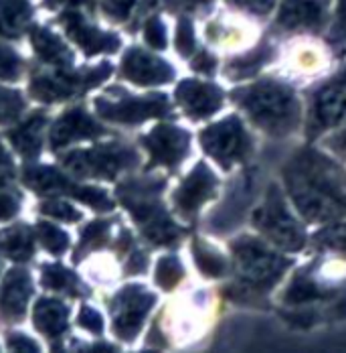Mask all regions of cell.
<instances>
[{
    "mask_svg": "<svg viewBox=\"0 0 346 353\" xmlns=\"http://www.w3.org/2000/svg\"><path fill=\"white\" fill-rule=\"evenodd\" d=\"M229 2L239 4V6L255 12V14H268L276 4V0H229Z\"/></svg>",
    "mask_w": 346,
    "mask_h": 353,
    "instance_id": "cell-43",
    "label": "cell"
},
{
    "mask_svg": "<svg viewBox=\"0 0 346 353\" xmlns=\"http://www.w3.org/2000/svg\"><path fill=\"white\" fill-rule=\"evenodd\" d=\"M0 246L4 248V252H6L12 260H27V258L33 254L31 234H29L25 228H17V230L2 232V236H0Z\"/></svg>",
    "mask_w": 346,
    "mask_h": 353,
    "instance_id": "cell-28",
    "label": "cell"
},
{
    "mask_svg": "<svg viewBox=\"0 0 346 353\" xmlns=\"http://www.w3.org/2000/svg\"><path fill=\"white\" fill-rule=\"evenodd\" d=\"M312 248L320 254L338 256L346 262V223H328L312 236Z\"/></svg>",
    "mask_w": 346,
    "mask_h": 353,
    "instance_id": "cell-27",
    "label": "cell"
},
{
    "mask_svg": "<svg viewBox=\"0 0 346 353\" xmlns=\"http://www.w3.org/2000/svg\"><path fill=\"white\" fill-rule=\"evenodd\" d=\"M176 49L182 57H191L197 49V41H195V29L193 23L188 19H182L178 23L176 29Z\"/></svg>",
    "mask_w": 346,
    "mask_h": 353,
    "instance_id": "cell-34",
    "label": "cell"
},
{
    "mask_svg": "<svg viewBox=\"0 0 346 353\" xmlns=\"http://www.w3.org/2000/svg\"><path fill=\"white\" fill-rule=\"evenodd\" d=\"M111 68L104 63L98 70L87 71V75H55V77H39L33 83V94L41 100H57V98H65L73 92H77L81 85H96L100 81H104L109 75Z\"/></svg>",
    "mask_w": 346,
    "mask_h": 353,
    "instance_id": "cell-18",
    "label": "cell"
},
{
    "mask_svg": "<svg viewBox=\"0 0 346 353\" xmlns=\"http://www.w3.org/2000/svg\"><path fill=\"white\" fill-rule=\"evenodd\" d=\"M142 144L150 152V169L166 167L176 169L186 157L191 148V134L174 124H158L150 134L142 139Z\"/></svg>",
    "mask_w": 346,
    "mask_h": 353,
    "instance_id": "cell-11",
    "label": "cell"
},
{
    "mask_svg": "<svg viewBox=\"0 0 346 353\" xmlns=\"http://www.w3.org/2000/svg\"><path fill=\"white\" fill-rule=\"evenodd\" d=\"M130 266H132V268H128L130 274H140V272H144V270H146V256L136 252L134 258L130 260Z\"/></svg>",
    "mask_w": 346,
    "mask_h": 353,
    "instance_id": "cell-49",
    "label": "cell"
},
{
    "mask_svg": "<svg viewBox=\"0 0 346 353\" xmlns=\"http://www.w3.org/2000/svg\"><path fill=\"white\" fill-rule=\"evenodd\" d=\"M43 284L47 288H53V290H73L77 283H75V279H73L69 270H65L63 266L51 264V266L45 268Z\"/></svg>",
    "mask_w": 346,
    "mask_h": 353,
    "instance_id": "cell-32",
    "label": "cell"
},
{
    "mask_svg": "<svg viewBox=\"0 0 346 353\" xmlns=\"http://www.w3.org/2000/svg\"><path fill=\"white\" fill-rule=\"evenodd\" d=\"M255 183H257V173L245 169L241 175L235 179V183H231L219 210H215V213L210 215L208 228L219 234H225L237 228L251 205V199L255 195Z\"/></svg>",
    "mask_w": 346,
    "mask_h": 353,
    "instance_id": "cell-9",
    "label": "cell"
},
{
    "mask_svg": "<svg viewBox=\"0 0 346 353\" xmlns=\"http://www.w3.org/2000/svg\"><path fill=\"white\" fill-rule=\"evenodd\" d=\"M98 132H102V128L91 118H87L83 112H69L67 116H63L57 122V126L51 134V142H53V146H61V144H67L75 139L96 137Z\"/></svg>",
    "mask_w": 346,
    "mask_h": 353,
    "instance_id": "cell-22",
    "label": "cell"
},
{
    "mask_svg": "<svg viewBox=\"0 0 346 353\" xmlns=\"http://www.w3.org/2000/svg\"><path fill=\"white\" fill-rule=\"evenodd\" d=\"M36 232L41 236V242L45 244V248H49V252H53V254H61L69 244L67 236L61 230L53 228L51 223H39Z\"/></svg>",
    "mask_w": 346,
    "mask_h": 353,
    "instance_id": "cell-33",
    "label": "cell"
},
{
    "mask_svg": "<svg viewBox=\"0 0 346 353\" xmlns=\"http://www.w3.org/2000/svg\"><path fill=\"white\" fill-rule=\"evenodd\" d=\"M17 212V203L10 197H0V219H8Z\"/></svg>",
    "mask_w": 346,
    "mask_h": 353,
    "instance_id": "cell-48",
    "label": "cell"
},
{
    "mask_svg": "<svg viewBox=\"0 0 346 353\" xmlns=\"http://www.w3.org/2000/svg\"><path fill=\"white\" fill-rule=\"evenodd\" d=\"M164 189L162 179L152 181H134L126 183L118 189L126 208L134 215V219L142 225L144 236L156 246H174L184 230L176 225L171 215L164 212L160 203V193Z\"/></svg>",
    "mask_w": 346,
    "mask_h": 353,
    "instance_id": "cell-5",
    "label": "cell"
},
{
    "mask_svg": "<svg viewBox=\"0 0 346 353\" xmlns=\"http://www.w3.org/2000/svg\"><path fill=\"white\" fill-rule=\"evenodd\" d=\"M306 139L316 141L346 120V65L306 92Z\"/></svg>",
    "mask_w": 346,
    "mask_h": 353,
    "instance_id": "cell-7",
    "label": "cell"
},
{
    "mask_svg": "<svg viewBox=\"0 0 346 353\" xmlns=\"http://www.w3.org/2000/svg\"><path fill=\"white\" fill-rule=\"evenodd\" d=\"M122 75L138 85H160L174 79L173 65L142 49H130L122 63Z\"/></svg>",
    "mask_w": 346,
    "mask_h": 353,
    "instance_id": "cell-17",
    "label": "cell"
},
{
    "mask_svg": "<svg viewBox=\"0 0 346 353\" xmlns=\"http://www.w3.org/2000/svg\"><path fill=\"white\" fill-rule=\"evenodd\" d=\"M156 296L146 292L142 286L124 288L113 301V329L122 339H134L142 329V323L148 311L154 307Z\"/></svg>",
    "mask_w": 346,
    "mask_h": 353,
    "instance_id": "cell-13",
    "label": "cell"
},
{
    "mask_svg": "<svg viewBox=\"0 0 346 353\" xmlns=\"http://www.w3.org/2000/svg\"><path fill=\"white\" fill-rule=\"evenodd\" d=\"M134 4H136V0H102V6H104L105 12L109 17L118 19V21L128 19V14L134 8Z\"/></svg>",
    "mask_w": 346,
    "mask_h": 353,
    "instance_id": "cell-37",
    "label": "cell"
},
{
    "mask_svg": "<svg viewBox=\"0 0 346 353\" xmlns=\"http://www.w3.org/2000/svg\"><path fill=\"white\" fill-rule=\"evenodd\" d=\"M326 23V0H281L277 29L320 31Z\"/></svg>",
    "mask_w": 346,
    "mask_h": 353,
    "instance_id": "cell-16",
    "label": "cell"
},
{
    "mask_svg": "<svg viewBox=\"0 0 346 353\" xmlns=\"http://www.w3.org/2000/svg\"><path fill=\"white\" fill-rule=\"evenodd\" d=\"M41 126H43V120L36 116L33 120H29L25 126H21L17 132L10 134V141L21 150V154H36L41 146V137H39Z\"/></svg>",
    "mask_w": 346,
    "mask_h": 353,
    "instance_id": "cell-29",
    "label": "cell"
},
{
    "mask_svg": "<svg viewBox=\"0 0 346 353\" xmlns=\"http://www.w3.org/2000/svg\"><path fill=\"white\" fill-rule=\"evenodd\" d=\"M27 183L36 191H63L67 187L65 176L47 167H36L27 171Z\"/></svg>",
    "mask_w": 346,
    "mask_h": 353,
    "instance_id": "cell-30",
    "label": "cell"
},
{
    "mask_svg": "<svg viewBox=\"0 0 346 353\" xmlns=\"http://www.w3.org/2000/svg\"><path fill=\"white\" fill-rule=\"evenodd\" d=\"M75 195H77L79 199H83L85 203L94 205L96 210H102V212H107V210H111V208H113V203L109 201V197L105 195L102 189H96V187L79 189Z\"/></svg>",
    "mask_w": 346,
    "mask_h": 353,
    "instance_id": "cell-36",
    "label": "cell"
},
{
    "mask_svg": "<svg viewBox=\"0 0 346 353\" xmlns=\"http://www.w3.org/2000/svg\"><path fill=\"white\" fill-rule=\"evenodd\" d=\"M235 283L225 288V296L235 303L261 305L259 301L276 286L294 264L255 236L243 234L231 242Z\"/></svg>",
    "mask_w": 346,
    "mask_h": 353,
    "instance_id": "cell-2",
    "label": "cell"
},
{
    "mask_svg": "<svg viewBox=\"0 0 346 353\" xmlns=\"http://www.w3.org/2000/svg\"><path fill=\"white\" fill-rule=\"evenodd\" d=\"M21 108H23V104H21V100H19L17 94L2 92V90H0V118H10V116H14Z\"/></svg>",
    "mask_w": 346,
    "mask_h": 353,
    "instance_id": "cell-41",
    "label": "cell"
},
{
    "mask_svg": "<svg viewBox=\"0 0 346 353\" xmlns=\"http://www.w3.org/2000/svg\"><path fill=\"white\" fill-rule=\"evenodd\" d=\"M281 303L296 311L294 325H300L302 319H308L306 327L314 325L320 315H326L320 307L328 305L340 317L346 315V283H336L326 279L316 264L300 268L290 284L281 292Z\"/></svg>",
    "mask_w": 346,
    "mask_h": 353,
    "instance_id": "cell-4",
    "label": "cell"
},
{
    "mask_svg": "<svg viewBox=\"0 0 346 353\" xmlns=\"http://www.w3.org/2000/svg\"><path fill=\"white\" fill-rule=\"evenodd\" d=\"M231 100L270 139L292 137L302 122V106L294 88L276 77H263L233 90Z\"/></svg>",
    "mask_w": 346,
    "mask_h": 353,
    "instance_id": "cell-3",
    "label": "cell"
},
{
    "mask_svg": "<svg viewBox=\"0 0 346 353\" xmlns=\"http://www.w3.org/2000/svg\"><path fill=\"white\" fill-rule=\"evenodd\" d=\"M8 343H10V347H12V350H19V352H35L36 350V345L31 341V339L21 337V335L10 337V339H8Z\"/></svg>",
    "mask_w": 346,
    "mask_h": 353,
    "instance_id": "cell-47",
    "label": "cell"
},
{
    "mask_svg": "<svg viewBox=\"0 0 346 353\" xmlns=\"http://www.w3.org/2000/svg\"><path fill=\"white\" fill-rule=\"evenodd\" d=\"M191 68L195 71H199V73H203V75H213L215 71H217V59H215V55H210L208 51H199L197 53V57L191 61Z\"/></svg>",
    "mask_w": 346,
    "mask_h": 353,
    "instance_id": "cell-39",
    "label": "cell"
},
{
    "mask_svg": "<svg viewBox=\"0 0 346 353\" xmlns=\"http://www.w3.org/2000/svg\"><path fill=\"white\" fill-rule=\"evenodd\" d=\"M41 212L43 213H49V215H53V217H61V219H77L79 215L77 212L67 205V203H63V201H51V203H45L43 208H41Z\"/></svg>",
    "mask_w": 346,
    "mask_h": 353,
    "instance_id": "cell-40",
    "label": "cell"
},
{
    "mask_svg": "<svg viewBox=\"0 0 346 353\" xmlns=\"http://www.w3.org/2000/svg\"><path fill=\"white\" fill-rule=\"evenodd\" d=\"M274 57H276V47L270 45V43H261L253 51L229 59L227 65H225V75L229 79H233V81H241V79H247V77H253V75H257L259 71L263 70Z\"/></svg>",
    "mask_w": 346,
    "mask_h": 353,
    "instance_id": "cell-21",
    "label": "cell"
},
{
    "mask_svg": "<svg viewBox=\"0 0 346 353\" xmlns=\"http://www.w3.org/2000/svg\"><path fill=\"white\" fill-rule=\"evenodd\" d=\"M199 141L203 150L223 171H231L235 165L247 163L253 154V139L239 116H227L215 124H208Z\"/></svg>",
    "mask_w": 346,
    "mask_h": 353,
    "instance_id": "cell-8",
    "label": "cell"
},
{
    "mask_svg": "<svg viewBox=\"0 0 346 353\" xmlns=\"http://www.w3.org/2000/svg\"><path fill=\"white\" fill-rule=\"evenodd\" d=\"M213 0H166V6L171 10H180V12H191V10H201L205 6H210Z\"/></svg>",
    "mask_w": 346,
    "mask_h": 353,
    "instance_id": "cell-42",
    "label": "cell"
},
{
    "mask_svg": "<svg viewBox=\"0 0 346 353\" xmlns=\"http://www.w3.org/2000/svg\"><path fill=\"white\" fill-rule=\"evenodd\" d=\"M324 144L336 154V157H340L343 161H346V128H343L338 134H334V137H330V139H326Z\"/></svg>",
    "mask_w": 346,
    "mask_h": 353,
    "instance_id": "cell-45",
    "label": "cell"
},
{
    "mask_svg": "<svg viewBox=\"0 0 346 353\" xmlns=\"http://www.w3.org/2000/svg\"><path fill=\"white\" fill-rule=\"evenodd\" d=\"M35 325L45 335H61L67 325V309L59 301H41L35 307Z\"/></svg>",
    "mask_w": 346,
    "mask_h": 353,
    "instance_id": "cell-23",
    "label": "cell"
},
{
    "mask_svg": "<svg viewBox=\"0 0 346 353\" xmlns=\"http://www.w3.org/2000/svg\"><path fill=\"white\" fill-rule=\"evenodd\" d=\"M61 21H63V25H65V29H67V33H69L71 39H73L75 43H79V45L85 49L87 55H94V53H100V51H116V49L120 47L118 37L105 35L102 31L89 27V25H87L79 14H75V12L63 14Z\"/></svg>",
    "mask_w": 346,
    "mask_h": 353,
    "instance_id": "cell-19",
    "label": "cell"
},
{
    "mask_svg": "<svg viewBox=\"0 0 346 353\" xmlns=\"http://www.w3.org/2000/svg\"><path fill=\"white\" fill-rule=\"evenodd\" d=\"M31 292H33V286H31V281H29L25 270L8 272V276L4 281V286H2V292H0V313H2V317H23Z\"/></svg>",
    "mask_w": 346,
    "mask_h": 353,
    "instance_id": "cell-20",
    "label": "cell"
},
{
    "mask_svg": "<svg viewBox=\"0 0 346 353\" xmlns=\"http://www.w3.org/2000/svg\"><path fill=\"white\" fill-rule=\"evenodd\" d=\"M184 276V268L180 264V260L176 256H164L158 262L156 268V283L158 286H162L164 290H173L176 284L182 281Z\"/></svg>",
    "mask_w": 346,
    "mask_h": 353,
    "instance_id": "cell-31",
    "label": "cell"
},
{
    "mask_svg": "<svg viewBox=\"0 0 346 353\" xmlns=\"http://www.w3.org/2000/svg\"><path fill=\"white\" fill-rule=\"evenodd\" d=\"M251 223L266 240L283 252H300L308 242L304 225L290 212L277 183L268 185L263 203L253 212Z\"/></svg>",
    "mask_w": 346,
    "mask_h": 353,
    "instance_id": "cell-6",
    "label": "cell"
},
{
    "mask_svg": "<svg viewBox=\"0 0 346 353\" xmlns=\"http://www.w3.org/2000/svg\"><path fill=\"white\" fill-rule=\"evenodd\" d=\"M146 43L154 49H164L166 47V29L160 19H150L144 27Z\"/></svg>",
    "mask_w": 346,
    "mask_h": 353,
    "instance_id": "cell-35",
    "label": "cell"
},
{
    "mask_svg": "<svg viewBox=\"0 0 346 353\" xmlns=\"http://www.w3.org/2000/svg\"><path fill=\"white\" fill-rule=\"evenodd\" d=\"M193 254H195V260H197L199 270L205 276H208V279H223L229 272L227 258L221 252H217L210 244H207L205 240H199L197 238L193 242Z\"/></svg>",
    "mask_w": 346,
    "mask_h": 353,
    "instance_id": "cell-25",
    "label": "cell"
},
{
    "mask_svg": "<svg viewBox=\"0 0 346 353\" xmlns=\"http://www.w3.org/2000/svg\"><path fill=\"white\" fill-rule=\"evenodd\" d=\"M31 39H33L36 53L45 61H49L53 65H69L71 63L69 49L63 45V41L59 37L49 33L47 29H33V37Z\"/></svg>",
    "mask_w": 346,
    "mask_h": 353,
    "instance_id": "cell-24",
    "label": "cell"
},
{
    "mask_svg": "<svg viewBox=\"0 0 346 353\" xmlns=\"http://www.w3.org/2000/svg\"><path fill=\"white\" fill-rule=\"evenodd\" d=\"M77 163L73 165L77 171L87 169V175L98 176H113L116 173L130 169L134 165H138V154L132 148L120 146V144H111L104 146L98 150H85L73 157Z\"/></svg>",
    "mask_w": 346,
    "mask_h": 353,
    "instance_id": "cell-15",
    "label": "cell"
},
{
    "mask_svg": "<svg viewBox=\"0 0 346 353\" xmlns=\"http://www.w3.org/2000/svg\"><path fill=\"white\" fill-rule=\"evenodd\" d=\"M285 193L308 223L346 217V169L314 146L296 150L281 167Z\"/></svg>",
    "mask_w": 346,
    "mask_h": 353,
    "instance_id": "cell-1",
    "label": "cell"
},
{
    "mask_svg": "<svg viewBox=\"0 0 346 353\" xmlns=\"http://www.w3.org/2000/svg\"><path fill=\"white\" fill-rule=\"evenodd\" d=\"M330 41H332V43H345L346 41V0H338L336 23H334V27H332Z\"/></svg>",
    "mask_w": 346,
    "mask_h": 353,
    "instance_id": "cell-38",
    "label": "cell"
},
{
    "mask_svg": "<svg viewBox=\"0 0 346 353\" xmlns=\"http://www.w3.org/2000/svg\"><path fill=\"white\" fill-rule=\"evenodd\" d=\"M79 325L87 327V329L94 331V333H100L102 327H104V321L100 317V313H96V311H91V309H83L81 315H79Z\"/></svg>",
    "mask_w": 346,
    "mask_h": 353,
    "instance_id": "cell-44",
    "label": "cell"
},
{
    "mask_svg": "<svg viewBox=\"0 0 346 353\" xmlns=\"http://www.w3.org/2000/svg\"><path fill=\"white\" fill-rule=\"evenodd\" d=\"M225 94L219 85L201 79H184L176 88V102L193 120H205L223 108Z\"/></svg>",
    "mask_w": 346,
    "mask_h": 353,
    "instance_id": "cell-14",
    "label": "cell"
},
{
    "mask_svg": "<svg viewBox=\"0 0 346 353\" xmlns=\"http://www.w3.org/2000/svg\"><path fill=\"white\" fill-rule=\"evenodd\" d=\"M98 112L113 122L122 124H140L150 118H166L171 116L173 108L166 96L162 94H150L144 98L124 96L122 100H98Z\"/></svg>",
    "mask_w": 346,
    "mask_h": 353,
    "instance_id": "cell-10",
    "label": "cell"
},
{
    "mask_svg": "<svg viewBox=\"0 0 346 353\" xmlns=\"http://www.w3.org/2000/svg\"><path fill=\"white\" fill-rule=\"evenodd\" d=\"M14 175V171H12V165H10V159H8V154L2 150V146H0V185H6L10 179Z\"/></svg>",
    "mask_w": 346,
    "mask_h": 353,
    "instance_id": "cell-46",
    "label": "cell"
},
{
    "mask_svg": "<svg viewBox=\"0 0 346 353\" xmlns=\"http://www.w3.org/2000/svg\"><path fill=\"white\" fill-rule=\"evenodd\" d=\"M31 19V6L25 0H0V33L19 35Z\"/></svg>",
    "mask_w": 346,
    "mask_h": 353,
    "instance_id": "cell-26",
    "label": "cell"
},
{
    "mask_svg": "<svg viewBox=\"0 0 346 353\" xmlns=\"http://www.w3.org/2000/svg\"><path fill=\"white\" fill-rule=\"evenodd\" d=\"M81 0H47V4L51 8H57V6H73V4H79Z\"/></svg>",
    "mask_w": 346,
    "mask_h": 353,
    "instance_id": "cell-50",
    "label": "cell"
},
{
    "mask_svg": "<svg viewBox=\"0 0 346 353\" xmlns=\"http://www.w3.org/2000/svg\"><path fill=\"white\" fill-rule=\"evenodd\" d=\"M217 185H219V179L208 169L207 163L195 165V169L186 175V179L180 183V187L174 191L173 201L176 212L180 213L184 219L197 217L201 208L217 195Z\"/></svg>",
    "mask_w": 346,
    "mask_h": 353,
    "instance_id": "cell-12",
    "label": "cell"
}]
</instances>
